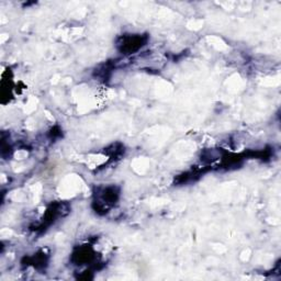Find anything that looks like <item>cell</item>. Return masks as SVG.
Masks as SVG:
<instances>
[{
    "mask_svg": "<svg viewBox=\"0 0 281 281\" xmlns=\"http://www.w3.org/2000/svg\"><path fill=\"white\" fill-rule=\"evenodd\" d=\"M143 43V39L142 36H124L123 37V42L122 44H119L121 45V51H124V52H128L126 54H131L134 51L139 50L140 48H142V44Z\"/></svg>",
    "mask_w": 281,
    "mask_h": 281,
    "instance_id": "1",
    "label": "cell"
}]
</instances>
